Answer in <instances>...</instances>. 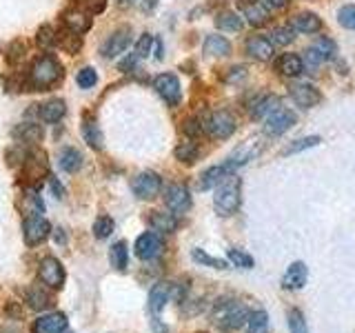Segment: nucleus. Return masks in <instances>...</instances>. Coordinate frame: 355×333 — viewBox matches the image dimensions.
I'll use <instances>...</instances> for the list:
<instances>
[{
	"instance_id": "12",
	"label": "nucleus",
	"mask_w": 355,
	"mask_h": 333,
	"mask_svg": "<svg viewBox=\"0 0 355 333\" xmlns=\"http://www.w3.org/2000/svg\"><path fill=\"white\" fill-rule=\"evenodd\" d=\"M164 203L171 214L180 216L191 209V194H189V189L184 185H171L164 194Z\"/></svg>"
},
{
	"instance_id": "1",
	"label": "nucleus",
	"mask_w": 355,
	"mask_h": 333,
	"mask_svg": "<svg viewBox=\"0 0 355 333\" xmlns=\"http://www.w3.org/2000/svg\"><path fill=\"white\" fill-rule=\"evenodd\" d=\"M240 203H242V180L236 173H231L216 187L214 209L218 216L229 218L240 209Z\"/></svg>"
},
{
	"instance_id": "39",
	"label": "nucleus",
	"mask_w": 355,
	"mask_h": 333,
	"mask_svg": "<svg viewBox=\"0 0 355 333\" xmlns=\"http://www.w3.org/2000/svg\"><path fill=\"white\" fill-rule=\"evenodd\" d=\"M27 302L31 309H36V311H42V309H47L51 305V298L40 291V289H29L27 291Z\"/></svg>"
},
{
	"instance_id": "17",
	"label": "nucleus",
	"mask_w": 355,
	"mask_h": 333,
	"mask_svg": "<svg viewBox=\"0 0 355 333\" xmlns=\"http://www.w3.org/2000/svg\"><path fill=\"white\" fill-rule=\"evenodd\" d=\"M306 278H309V269L304 262H293L288 264L286 273L282 275V287L286 291H300L304 284H306Z\"/></svg>"
},
{
	"instance_id": "26",
	"label": "nucleus",
	"mask_w": 355,
	"mask_h": 333,
	"mask_svg": "<svg viewBox=\"0 0 355 333\" xmlns=\"http://www.w3.org/2000/svg\"><path fill=\"white\" fill-rule=\"evenodd\" d=\"M14 138L25 144H36L42 140V127L36 125V122H22L14 129Z\"/></svg>"
},
{
	"instance_id": "22",
	"label": "nucleus",
	"mask_w": 355,
	"mask_h": 333,
	"mask_svg": "<svg viewBox=\"0 0 355 333\" xmlns=\"http://www.w3.org/2000/svg\"><path fill=\"white\" fill-rule=\"evenodd\" d=\"M171 293H173V284L171 282L153 284L151 293H149V309L153 311V314H160V311L164 309V305L169 302Z\"/></svg>"
},
{
	"instance_id": "51",
	"label": "nucleus",
	"mask_w": 355,
	"mask_h": 333,
	"mask_svg": "<svg viewBox=\"0 0 355 333\" xmlns=\"http://www.w3.org/2000/svg\"><path fill=\"white\" fill-rule=\"evenodd\" d=\"M78 5H80L87 14H103L107 7V0H78Z\"/></svg>"
},
{
	"instance_id": "29",
	"label": "nucleus",
	"mask_w": 355,
	"mask_h": 333,
	"mask_svg": "<svg viewBox=\"0 0 355 333\" xmlns=\"http://www.w3.org/2000/svg\"><path fill=\"white\" fill-rule=\"evenodd\" d=\"M60 169L62 171H67V173H76L78 169L83 166V153L78 151V149H73V147H67V149H62V153H60Z\"/></svg>"
},
{
	"instance_id": "53",
	"label": "nucleus",
	"mask_w": 355,
	"mask_h": 333,
	"mask_svg": "<svg viewBox=\"0 0 355 333\" xmlns=\"http://www.w3.org/2000/svg\"><path fill=\"white\" fill-rule=\"evenodd\" d=\"M138 60H140V58H138V53L133 51L131 56H127V58L120 62V71H131L133 67H136V62H138Z\"/></svg>"
},
{
	"instance_id": "42",
	"label": "nucleus",
	"mask_w": 355,
	"mask_h": 333,
	"mask_svg": "<svg viewBox=\"0 0 355 333\" xmlns=\"http://www.w3.org/2000/svg\"><path fill=\"white\" fill-rule=\"evenodd\" d=\"M76 83L80 89H94L96 83H98V74H96L94 67H83V69L78 71V76H76Z\"/></svg>"
},
{
	"instance_id": "56",
	"label": "nucleus",
	"mask_w": 355,
	"mask_h": 333,
	"mask_svg": "<svg viewBox=\"0 0 355 333\" xmlns=\"http://www.w3.org/2000/svg\"><path fill=\"white\" fill-rule=\"evenodd\" d=\"M155 5H158V0H142V3H140V9H142V11H147V14H149V11L155 9Z\"/></svg>"
},
{
	"instance_id": "41",
	"label": "nucleus",
	"mask_w": 355,
	"mask_h": 333,
	"mask_svg": "<svg viewBox=\"0 0 355 333\" xmlns=\"http://www.w3.org/2000/svg\"><path fill=\"white\" fill-rule=\"evenodd\" d=\"M313 47L324 56V60H331V58H336V53H338V44L333 42L331 38L327 36H318L315 42H313Z\"/></svg>"
},
{
	"instance_id": "58",
	"label": "nucleus",
	"mask_w": 355,
	"mask_h": 333,
	"mask_svg": "<svg viewBox=\"0 0 355 333\" xmlns=\"http://www.w3.org/2000/svg\"><path fill=\"white\" fill-rule=\"evenodd\" d=\"M53 240H55V244H58V242H60V244H64V242H67V236L62 233V229H58V231L53 233Z\"/></svg>"
},
{
	"instance_id": "32",
	"label": "nucleus",
	"mask_w": 355,
	"mask_h": 333,
	"mask_svg": "<svg viewBox=\"0 0 355 333\" xmlns=\"http://www.w3.org/2000/svg\"><path fill=\"white\" fill-rule=\"evenodd\" d=\"M149 222H151V227H153L155 231H162V233H171V231H175V227H178L175 214H164V211H153L151 218H149Z\"/></svg>"
},
{
	"instance_id": "25",
	"label": "nucleus",
	"mask_w": 355,
	"mask_h": 333,
	"mask_svg": "<svg viewBox=\"0 0 355 333\" xmlns=\"http://www.w3.org/2000/svg\"><path fill=\"white\" fill-rule=\"evenodd\" d=\"M202 49L207 56H214V58H222V56L231 53V42L225 36H218V33H211V36L205 38Z\"/></svg>"
},
{
	"instance_id": "35",
	"label": "nucleus",
	"mask_w": 355,
	"mask_h": 333,
	"mask_svg": "<svg viewBox=\"0 0 355 333\" xmlns=\"http://www.w3.org/2000/svg\"><path fill=\"white\" fill-rule=\"evenodd\" d=\"M247 329H249V333H266L269 331V316H266L264 309H258V311H253V314H249Z\"/></svg>"
},
{
	"instance_id": "47",
	"label": "nucleus",
	"mask_w": 355,
	"mask_h": 333,
	"mask_svg": "<svg viewBox=\"0 0 355 333\" xmlns=\"http://www.w3.org/2000/svg\"><path fill=\"white\" fill-rule=\"evenodd\" d=\"M36 42H38V47L42 49H49L55 44V31L49 27V25H44L38 29V36H36Z\"/></svg>"
},
{
	"instance_id": "18",
	"label": "nucleus",
	"mask_w": 355,
	"mask_h": 333,
	"mask_svg": "<svg viewBox=\"0 0 355 333\" xmlns=\"http://www.w3.org/2000/svg\"><path fill=\"white\" fill-rule=\"evenodd\" d=\"M297 33H318L322 29V18L313 11H297V14L291 16V22H288Z\"/></svg>"
},
{
	"instance_id": "55",
	"label": "nucleus",
	"mask_w": 355,
	"mask_h": 333,
	"mask_svg": "<svg viewBox=\"0 0 355 333\" xmlns=\"http://www.w3.org/2000/svg\"><path fill=\"white\" fill-rule=\"evenodd\" d=\"M49 182H51V191L55 194V198H64V189L62 185L55 180V178H49Z\"/></svg>"
},
{
	"instance_id": "28",
	"label": "nucleus",
	"mask_w": 355,
	"mask_h": 333,
	"mask_svg": "<svg viewBox=\"0 0 355 333\" xmlns=\"http://www.w3.org/2000/svg\"><path fill=\"white\" fill-rule=\"evenodd\" d=\"M55 42H58L60 49L67 53H76V51L83 49V36H78V33H73L69 29L55 33Z\"/></svg>"
},
{
	"instance_id": "49",
	"label": "nucleus",
	"mask_w": 355,
	"mask_h": 333,
	"mask_svg": "<svg viewBox=\"0 0 355 333\" xmlns=\"http://www.w3.org/2000/svg\"><path fill=\"white\" fill-rule=\"evenodd\" d=\"M22 58H25V42H20V40L11 42V44H9V49H7V60H9L11 65H16V62H20Z\"/></svg>"
},
{
	"instance_id": "16",
	"label": "nucleus",
	"mask_w": 355,
	"mask_h": 333,
	"mask_svg": "<svg viewBox=\"0 0 355 333\" xmlns=\"http://www.w3.org/2000/svg\"><path fill=\"white\" fill-rule=\"evenodd\" d=\"M162 251V240L155 236V233L147 231L136 240V255L140 260H153L158 258Z\"/></svg>"
},
{
	"instance_id": "52",
	"label": "nucleus",
	"mask_w": 355,
	"mask_h": 333,
	"mask_svg": "<svg viewBox=\"0 0 355 333\" xmlns=\"http://www.w3.org/2000/svg\"><path fill=\"white\" fill-rule=\"evenodd\" d=\"M244 78H247V67L236 65V67H231L229 74L225 76V83H229V85H236V83H242Z\"/></svg>"
},
{
	"instance_id": "44",
	"label": "nucleus",
	"mask_w": 355,
	"mask_h": 333,
	"mask_svg": "<svg viewBox=\"0 0 355 333\" xmlns=\"http://www.w3.org/2000/svg\"><path fill=\"white\" fill-rule=\"evenodd\" d=\"M338 22H340V27L349 29V31H355V5H344V7H340V11H338Z\"/></svg>"
},
{
	"instance_id": "14",
	"label": "nucleus",
	"mask_w": 355,
	"mask_h": 333,
	"mask_svg": "<svg viewBox=\"0 0 355 333\" xmlns=\"http://www.w3.org/2000/svg\"><path fill=\"white\" fill-rule=\"evenodd\" d=\"M282 100L277 94H262L253 100V103H249V116L251 120H264L266 116H271L275 109H280Z\"/></svg>"
},
{
	"instance_id": "46",
	"label": "nucleus",
	"mask_w": 355,
	"mask_h": 333,
	"mask_svg": "<svg viewBox=\"0 0 355 333\" xmlns=\"http://www.w3.org/2000/svg\"><path fill=\"white\" fill-rule=\"evenodd\" d=\"M111 231H114V220H111L109 216H100L96 222H94V233H96V238H107L111 236Z\"/></svg>"
},
{
	"instance_id": "13",
	"label": "nucleus",
	"mask_w": 355,
	"mask_h": 333,
	"mask_svg": "<svg viewBox=\"0 0 355 333\" xmlns=\"http://www.w3.org/2000/svg\"><path fill=\"white\" fill-rule=\"evenodd\" d=\"M244 49H247V53L258 62H269L273 58V53H275L273 42L266 36H260V33H253V36H249L247 42H244Z\"/></svg>"
},
{
	"instance_id": "21",
	"label": "nucleus",
	"mask_w": 355,
	"mask_h": 333,
	"mask_svg": "<svg viewBox=\"0 0 355 333\" xmlns=\"http://www.w3.org/2000/svg\"><path fill=\"white\" fill-rule=\"evenodd\" d=\"M67 318L64 314H47L40 316L33 325V333H64Z\"/></svg>"
},
{
	"instance_id": "30",
	"label": "nucleus",
	"mask_w": 355,
	"mask_h": 333,
	"mask_svg": "<svg viewBox=\"0 0 355 333\" xmlns=\"http://www.w3.org/2000/svg\"><path fill=\"white\" fill-rule=\"evenodd\" d=\"M253 155H255V147H240L236 153H231L229 158H227V162H225L227 171L229 173H236L240 166H244V164H247L253 158Z\"/></svg>"
},
{
	"instance_id": "34",
	"label": "nucleus",
	"mask_w": 355,
	"mask_h": 333,
	"mask_svg": "<svg viewBox=\"0 0 355 333\" xmlns=\"http://www.w3.org/2000/svg\"><path fill=\"white\" fill-rule=\"evenodd\" d=\"M109 260H111V266H116L118 271H125L127 262H129L127 244L125 242H116L114 247H111V251H109Z\"/></svg>"
},
{
	"instance_id": "7",
	"label": "nucleus",
	"mask_w": 355,
	"mask_h": 333,
	"mask_svg": "<svg viewBox=\"0 0 355 333\" xmlns=\"http://www.w3.org/2000/svg\"><path fill=\"white\" fill-rule=\"evenodd\" d=\"M297 122V116L295 111L286 109V107H280L275 109L271 116L264 118V125H262V131L266 133V136H282V133H286L288 129H291L293 125Z\"/></svg>"
},
{
	"instance_id": "43",
	"label": "nucleus",
	"mask_w": 355,
	"mask_h": 333,
	"mask_svg": "<svg viewBox=\"0 0 355 333\" xmlns=\"http://www.w3.org/2000/svg\"><path fill=\"white\" fill-rule=\"evenodd\" d=\"M324 62V56H322L315 47H309L302 53V65H304V71H315L318 67Z\"/></svg>"
},
{
	"instance_id": "19",
	"label": "nucleus",
	"mask_w": 355,
	"mask_h": 333,
	"mask_svg": "<svg viewBox=\"0 0 355 333\" xmlns=\"http://www.w3.org/2000/svg\"><path fill=\"white\" fill-rule=\"evenodd\" d=\"M62 25H64V29L78 33V36H83V33H87L89 29H92V18H89V14H85V11H80V9H69L62 14Z\"/></svg>"
},
{
	"instance_id": "8",
	"label": "nucleus",
	"mask_w": 355,
	"mask_h": 333,
	"mask_svg": "<svg viewBox=\"0 0 355 333\" xmlns=\"http://www.w3.org/2000/svg\"><path fill=\"white\" fill-rule=\"evenodd\" d=\"M131 189H133V194H136V198L153 200L162 189V178L155 171H140L136 178H133Z\"/></svg>"
},
{
	"instance_id": "15",
	"label": "nucleus",
	"mask_w": 355,
	"mask_h": 333,
	"mask_svg": "<svg viewBox=\"0 0 355 333\" xmlns=\"http://www.w3.org/2000/svg\"><path fill=\"white\" fill-rule=\"evenodd\" d=\"M131 44V29L129 27H120L118 31H114L111 36L105 40V44H103V56L105 58H116V56H120V53H125L127 51V47Z\"/></svg>"
},
{
	"instance_id": "59",
	"label": "nucleus",
	"mask_w": 355,
	"mask_h": 333,
	"mask_svg": "<svg viewBox=\"0 0 355 333\" xmlns=\"http://www.w3.org/2000/svg\"><path fill=\"white\" fill-rule=\"evenodd\" d=\"M133 3H136V0H118V7H120V9H127V7H131Z\"/></svg>"
},
{
	"instance_id": "23",
	"label": "nucleus",
	"mask_w": 355,
	"mask_h": 333,
	"mask_svg": "<svg viewBox=\"0 0 355 333\" xmlns=\"http://www.w3.org/2000/svg\"><path fill=\"white\" fill-rule=\"evenodd\" d=\"M64 114H67V105H64V100H58V98H53V100H49V103L38 107V118L42 122H49V125L62 120Z\"/></svg>"
},
{
	"instance_id": "4",
	"label": "nucleus",
	"mask_w": 355,
	"mask_h": 333,
	"mask_svg": "<svg viewBox=\"0 0 355 333\" xmlns=\"http://www.w3.org/2000/svg\"><path fill=\"white\" fill-rule=\"evenodd\" d=\"M205 131L211 138L216 140H229L233 133H236V118L231 116V111L227 109H218L214 114H209L205 120Z\"/></svg>"
},
{
	"instance_id": "9",
	"label": "nucleus",
	"mask_w": 355,
	"mask_h": 333,
	"mask_svg": "<svg viewBox=\"0 0 355 333\" xmlns=\"http://www.w3.org/2000/svg\"><path fill=\"white\" fill-rule=\"evenodd\" d=\"M49 222L42 216H27L25 222H22V236H25V242L29 247H36V244H42L49 238Z\"/></svg>"
},
{
	"instance_id": "11",
	"label": "nucleus",
	"mask_w": 355,
	"mask_h": 333,
	"mask_svg": "<svg viewBox=\"0 0 355 333\" xmlns=\"http://www.w3.org/2000/svg\"><path fill=\"white\" fill-rule=\"evenodd\" d=\"M238 9L251 27H262L269 22V9L262 0H238Z\"/></svg>"
},
{
	"instance_id": "31",
	"label": "nucleus",
	"mask_w": 355,
	"mask_h": 333,
	"mask_svg": "<svg viewBox=\"0 0 355 333\" xmlns=\"http://www.w3.org/2000/svg\"><path fill=\"white\" fill-rule=\"evenodd\" d=\"M173 155H175V160H180L184 164H193L200 158V147L193 140H184L175 147Z\"/></svg>"
},
{
	"instance_id": "36",
	"label": "nucleus",
	"mask_w": 355,
	"mask_h": 333,
	"mask_svg": "<svg viewBox=\"0 0 355 333\" xmlns=\"http://www.w3.org/2000/svg\"><path fill=\"white\" fill-rule=\"evenodd\" d=\"M295 29L291 25H284V27H277L271 31V42H273V47H286V44H291L295 40Z\"/></svg>"
},
{
	"instance_id": "40",
	"label": "nucleus",
	"mask_w": 355,
	"mask_h": 333,
	"mask_svg": "<svg viewBox=\"0 0 355 333\" xmlns=\"http://www.w3.org/2000/svg\"><path fill=\"white\" fill-rule=\"evenodd\" d=\"M286 320H288V331H291V333H309L306 320H304L302 311H300V309H291V311H288Z\"/></svg>"
},
{
	"instance_id": "45",
	"label": "nucleus",
	"mask_w": 355,
	"mask_h": 333,
	"mask_svg": "<svg viewBox=\"0 0 355 333\" xmlns=\"http://www.w3.org/2000/svg\"><path fill=\"white\" fill-rule=\"evenodd\" d=\"M229 260L236 264V266H240V269H253V266H255L251 255L240 251V249H229Z\"/></svg>"
},
{
	"instance_id": "20",
	"label": "nucleus",
	"mask_w": 355,
	"mask_h": 333,
	"mask_svg": "<svg viewBox=\"0 0 355 333\" xmlns=\"http://www.w3.org/2000/svg\"><path fill=\"white\" fill-rule=\"evenodd\" d=\"M275 71L284 78H297L304 71L302 56L300 53H282L280 58L275 60Z\"/></svg>"
},
{
	"instance_id": "6",
	"label": "nucleus",
	"mask_w": 355,
	"mask_h": 333,
	"mask_svg": "<svg viewBox=\"0 0 355 333\" xmlns=\"http://www.w3.org/2000/svg\"><path fill=\"white\" fill-rule=\"evenodd\" d=\"M288 96H291V100L300 109H313L322 103L320 89L311 83H304V80H295L288 85Z\"/></svg>"
},
{
	"instance_id": "37",
	"label": "nucleus",
	"mask_w": 355,
	"mask_h": 333,
	"mask_svg": "<svg viewBox=\"0 0 355 333\" xmlns=\"http://www.w3.org/2000/svg\"><path fill=\"white\" fill-rule=\"evenodd\" d=\"M322 142L320 136H304V138H300V140H293L288 147L282 151V155H293V153H300V151H306V149H313L318 147V144Z\"/></svg>"
},
{
	"instance_id": "38",
	"label": "nucleus",
	"mask_w": 355,
	"mask_h": 333,
	"mask_svg": "<svg viewBox=\"0 0 355 333\" xmlns=\"http://www.w3.org/2000/svg\"><path fill=\"white\" fill-rule=\"evenodd\" d=\"M191 258H193L198 264L211 266V269H227V262H225V260L214 258V255H209V253L202 251V249H193V251H191Z\"/></svg>"
},
{
	"instance_id": "57",
	"label": "nucleus",
	"mask_w": 355,
	"mask_h": 333,
	"mask_svg": "<svg viewBox=\"0 0 355 333\" xmlns=\"http://www.w3.org/2000/svg\"><path fill=\"white\" fill-rule=\"evenodd\" d=\"M151 329H153V333H166V327L160 325V320H158V318H153V320H151Z\"/></svg>"
},
{
	"instance_id": "27",
	"label": "nucleus",
	"mask_w": 355,
	"mask_h": 333,
	"mask_svg": "<svg viewBox=\"0 0 355 333\" xmlns=\"http://www.w3.org/2000/svg\"><path fill=\"white\" fill-rule=\"evenodd\" d=\"M83 138H85V142L89 144L92 149H103V142H105V138H103V131H100V127H98V122L94 120V118H85V122H83Z\"/></svg>"
},
{
	"instance_id": "33",
	"label": "nucleus",
	"mask_w": 355,
	"mask_h": 333,
	"mask_svg": "<svg viewBox=\"0 0 355 333\" xmlns=\"http://www.w3.org/2000/svg\"><path fill=\"white\" fill-rule=\"evenodd\" d=\"M216 27L222 31H240L244 27V20L236 14V11H220L216 16Z\"/></svg>"
},
{
	"instance_id": "48",
	"label": "nucleus",
	"mask_w": 355,
	"mask_h": 333,
	"mask_svg": "<svg viewBox=\"0 0 355 333\" xmlns=\"http://www.w3.org/2000/svg\"><path fill=\"white\" fill-rule=\"evenodd\" d=\"M184 133L189 138H198L200 133H205V122L200 120V118H189V120H184Z\"/></svg>"
},
{
	"instance_id": "54",
	"label": "nucleus",
	"mask_w": 355,
	"mask_h": 333,
	"mask_svg": "<svg viewBox=\"0 0 355 333\" xmlns=\"http://www.w3.org/2000/svg\"><path fill=\"white\" fill-rule=\"evenodd\" d=\"M262 3L266 5V9H282L288 5V0H262Z\"/></svg>"
},
{
	"instance_id": "5",
	"label": "nucleus",
	"mask_w": 355,
	"mask_h": 333,
	"mask_svg": "<svg viewBox=\"0 0 355 333\" xmlns=\"http://www.w3.org/2000/svg\"><path fill=\"white\" fill-rule=\"evenodd\" d=\"M153 89L169 107H178L182 100V87L175 74H160L153 78Z\"/></svg>"
},
{
	"instance_id": "24",
	"label": "nucleus",
	"mask_w": 355,
	"mask_h": 333,
	"mask_svg": "<svg viewBox=\"0 0 355 333\" xmlns=\"http://www.w3.org/2000/svg\"><path fill=\"white\" fill-rule=\"evenodd\" d=\"M227 176H231L227 171V166L225 164H214V166H209V169L200 176V182H198V189L200 191H209V189H214L218 187L222 180H225Z\"/></svg>"
},
{
	"instance_id": "50",
	"label": "nucleus",
	"mask_w": 355,
	"mask_h": 333,
	"mask_svg": "<svg viewBox=\"0 0 355 333\" xmlns=\"http://www.w3.org/2000/svg\"><path fill=\"white\" fill-rule=\"evenodd\" d=\"M153 36H149V33H142L140 40L136 42V53L138 58H147V56L151 53V47H153Z\"/></svg>"
},
{
	"instance_id": "3",
	"label": "nucleus",
	"mask_w": 355,
	"mask_h": 333,
	"mask_svg": "<svg viewBox=\"0 0 355 333\" xmlns=\"http://www.w3.org/2000/svg\"><path fill=\"white\" fill-rule=\"evenodd\" d=\"M211 320L220 331H236L242 325H247L249 320V309L238 300H220L214 307Z\"/></svg>"
},
{
	"instance_id": "2",
	"label": "nucleus",
	"mask_w": 355,
	"mask_h": 333,
	"mask_svg": "<svg viewBox=\"0 0 355 333\" xmlns=\"http://www.w3.org/2000/svg\"><path fill=\"white\" fill-rule=\"evenodd\" d=\"M62 78V65L53 58V56H40V58L33 60L29 76H27V85L33 92H47L49 87H53Z\"/></svg>"
},
{
	"instance_id": "10",
	"label": "nucleus",
	"mask_w": 355,
	"mask_h": 333,
	"mask_svg": "<svg viewBox=\"0 0 355 333\" xmlns=\"http://www.w3.org/2000/svg\"><path fill=\"white\" fill-rule=\"evenodd\" d=\"M38 278L42 284H47L51 289H62L64 284V266L58 258H53V255H47L40 266H38Z\"/></svg>"
}]
</instances>
